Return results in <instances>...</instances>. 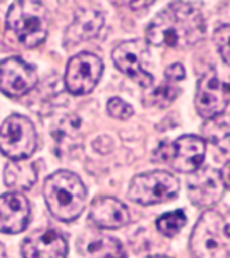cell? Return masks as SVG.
Here are the masks:
<instances>
[{
    "mask_svg": "<svg viewBox=\"0 0 230 258\" xmlns=\"http://www.w3.org/2000/svg\"><path fill=\"white\" fill-rule=\"evenodd\" d=\"M148 258H168V257H163V255H155V257H148Z\"/></svg>",
    "mask_w": 230,
    "mask_h": 258,
    "instance_id": "obj_26",
    "label": "cell"
},
{
    "mask_svg": "<svg viewBox=\"0 0 230 258\" xmlns=\"http://www.w3.org/2000/svg\"><path fill=\"white\" fill-rule=\"evenodd\" d=\"M89 237L78 246L92 258H127L124 246L116 238L100 234H92Z\"/></svg>",
    "mask_w": 230,
    "mask_h": 258,
    "instance_id": "obj_17",
    "label": "cell"
},
{
    "mask_svg": "<svg viewBox=\"0 0 230 258\" xmlns=\"http://www.w3.org/2000/svg\"><path fill=\"white\" fill-rule=\"evenodd\" d=\"M187 218L182 210H175L169 213L163 214L156 221V227L165 237H174L185 227Z\"/></svg>",
    "mask_w": 230,
    "mask_h": 258,
    "instance_id": "obj_21",
    "label": "cell"
},
{
    "mask_svg": "<svg viewBox=\"0 0 230 258\" xmlns=\"http://www.w3.org/2000/svg\"><path fill=\"white\" fill-rule=\"evenodd\" d=\"M214 42L225 64L229 63V26L222 24L214 32Z\"/></svg>",
    "mask_w": 230,
    "mask_h": 258,
    "instance_id": "obj_24",
    "label": "cell"
},
{
    "mask_svg": "<svg viewBox=\"0 0 230 258\" xmlns=\"http://www.w3.org/2000/svg\"><path fill=\"white\" fill-rule=\"evenodd\" d=\"M6 23L20 43L28 48L39 46L48 34V10L39 2H15L8 8Z\"/></svg>",
    "mask_w": 230,
    "mask_h": 258,
    "instance_id": "obj_4",
    "label": "cell"
},
{
    "mask_svg": "<svg viewBox=\"0 0 230 258\" xmlns=\"http://www.w3.org/2000/svg\"><path fill=\"white\" fill-rule=\"evenodd\" d=\"M106 109H108V113L114 118H119V120H127L133 114L132 106L125 102L119 97H113L108 101V105H106Z\"/></svg>",
    "mask_w": 230,
    "mask_h": 258,
    "instance_id": "obj_23",
    "label": "cell"
},
{
    "mask_svg": "<svg viewBox=\"0 0 230 258\" xmlns=\"http://www.w3.org/2000/svg\"><path fill=\"white\" fill-rule=\"evenodd\" d=\"M81 120L76 116H66L56 124V128L52 131V137L56 144V149L60 148L64 152L72 151L78 144L80 136Z\"/></svg>",
    "mask_w": 230,
    "mask_h": 258,
    "instance_id": "obj_19",
    "label": "cell"
},
{
    "mask_svg": "<svg viewBox=\"0 0 230 258\" xmlns=\"http://www.w3.org/2000/svg\"><path fill=\"white\" fill-rule=\"evenodd\" d=\"M179 93H181V88L178 86L177 82L169 80L164 81L152 93L153 104L157 105L159 108H167L179 96Z\"/></svg>",
    "mask_w": 230,
    "mask_h": 258,
    "instance_id": "obj_22",
    "label": "cell"
},
{
    "mask_svg": "<svg viewBox=\"0 0 230 258\" xmlns=\"http://www.w3.org/2000/svg\"><path fill=\"white\" fill-rule=\"evenodd\" d=\"M148 54V46L143 40H125L114 47L112 59L121 73L127 74L143 88H148L153 84V77L145 69Z\"/></svg>",
    "mask_w": 230,
    "mask_h": 258,
    "instance_id": "obj_8",
    "label": "cell"
},
{
    "mask_svg": "<svg viewBox=\"0 0 230 258\" xmlns=\"http://www.w3.org/2000/svg\"><path fill=\"white\" fill-rule=\"evenodd\" d=\"M43 195L48 211L62 222L80 217L86 205V188L76 173L61 169L46 179Z\"/></svg>",
    "mask_w": 230,
    "mask_h": 258,
    "instance_id": "obj_2",
    "label": "cell"
},
{
    "mask_svg": "<svg viewBox=\"0 0 230 258\" xmlns=\"http://www.w3.org/2000/svg\"><path fill=\"white\" fill-rule=\"evenodd\" d=\"M23 258H66L68 242L55 230H40L22 243Z\"/></svg>",
    "mask_w": 230,
    "mask_h": 258,
    "instance_id": "obj_13",
    "label": "cell"
},
{
    "mask_svg": "<svg viewBox=\"0 0 230 258\" xmlns=\"http://www.w3.org/2000/svg\"><path fill=\"white\" fill-rule=\"evenodd\" d=\"M164 76L165 80L179 82V81L185 80V69H183L181 63H172L171 66L165 69Z\"/></svg>",
    "mask_w": 230,
    "mask_h": 258,
    "instance_id": "obj_25",
    "label": "cell"
},
{
    "mask_svg": "<svg viewBox=\"0 0 230 258\" xmlns=\"http://www.w3.org/2000/svg\"><path fill=\"white\" fill-rule=\"evenodd\" d=\"M104 72L100 56L92 52H80L68 62L65 85L72 94H88L96 88Z\"/></svg>",
    "mask_w": 230,
    "mask_h": 258,
    "instance_id": "obj_9",
    "label": "cell"
},
{
    "mask_svg": "<svg viewBox=\"0 0 230 258\" xmlns=\"http://www.w3.org/2000/svg\"><path fill=\"white\" fill-rule=\"evenodd\" d=\"M206 143L195 135H183L174 144L172 165L178 172L191 173L205 159Z\"/></svg>",
    "mask_w": 230,
    "mask_h": 258,
    "instance_id": "obj_14",
    "label": "cell"
},
{
    "mask_svg": "<svg viewBox=\"0 0 230 258\" xmlns=\"http://www.w3.org/2000/svg\"><path fill=\"white\" fill-rule=\"evenodd\" d=\"M203 135L206 139H209L213 144H215L223 152L227 153L229 151V121L227 116L221 114V116L214 117L206 121L203 125Z\"/></svg>",
    "mask_w": 230,
    "mask_h": 258,
    "instance_id": "obj_20",
    "label": "cell"
},
{
    "mask_svg": "<svg viewBox=\"0 0 230 258\" xmlns=\"http://www.w3.org/2000/svg\"><path fill=\"white\" fill-rule=\"evenodd\" d=\"M38 76L31 64L11 56L0 62V92L8 97H22L36 86Z\"/></svg>",
    "mask_w": 230,
    "mask_h": 258,
    "instance_id": "obj_11",
    "label": "cell"
},
{
    "mask_svg": "<svg viewBox=\"0 0 230 258\" xmlns=\"http://www.w3.org/2000/svg\"><path fill=\"white\" fill-rule=\"evenodd\" d=\"M229 97L227 82L221 80L215 69H209L197 84L195 109L198 114L205 120L221 116L229 105Z\"/></svg>",
    "mask_w": 230,
    "mask_h": 258,
    "instance_id": "obj_7",
    "label": "cell"
},
{
    "mask_svg": "<svg viewBox=\"0 0 230 258\" xmlns=\"http://www.w3.org/2000/svg\"><path fill=\"white\" fill-rule=\"evenodd\" d=\"M89 219L100 229H120L129 222V211L116 198H97L90 207Z\"/></svg>",
    "mask_w": 230,
    "mask_h": 258,
    "instance_id": "obj_15",
    "label": "cell"
},
{
    "mask_svg": "<svg viewBox=\"0 0 230 258\" xmlns=\"http://www.w3.org/2000/svg\"><path fill=\"white\" fill-rule=\"evenodd\" d=\"M104 24V15L97 10H82L77 12L74 22L66 30L65 42L76 44L81 40L90 39L98 34Z\"/></svg>",
    "mask_w": 230,
    "mask_h": 258,
    "instance_id": "obj_16",
    "label": "cell"
},
{
    "mask_svg": "<svg viewBox=\"0 0 230 258\" xmlns=\"http://www.w3.org/2000/svg\"><path fill=\"white\" fill-rule=\"evenodd\" d=\"M36 131L30 118L12 114L0 126V152L12 160H23L36 149Z\"/></svg>",
    "mask_w": 230,
    "mask_h": 258,
    "instance_id": "obj_6",
    "label": "cell"
},
{
    "mask_svg": "<svg viewBox=\"0 0 230 258\" xmlns=\"http://www.w3.org/2000/svg\"><path fill=\"white\" fill-rule=\"evenodd\" d=\"M30 203L20 192H8L0 197V233L19 234L30 222Z\"/></svg>",
    "mask_w": 230,
    "mask_h": 258,
    "instance_id": "obj_12",
    "label": "cell"
},
{
    "mask_svg": "<svg viewBox=\"0 0 230 258\" xmlns=\"http://www.w3.org/2000/svg\"><path fill=\"white\" fill-rule=\"evenodd\" d=\"M178 192L179 181L172 173L165 171L140 173L133 177L128 188L129 199L144 206L172 201Z\"/></svg>",
    "mask_w": 230,
    "mask_h": 258,
    "instance_id": "obj_5",
    "label": "cell"
},
{
    "mask_svg": "<svg viewBox=\"0 0 230 258\" xmlns=\"http://www.w3.org/2000/svg\"><path fill=\"white\" fill-rule=\"evenodd\" d=\"M190 253L193 258H230L229 225L221 213L202 214L190 237Z\"/></svg>",
    "mask_w": 230,
    "mask_h": 258,
    "instance_id": "obj_3",
    "label": "cell"
},
{
    "mask_svg": "<svg viewBox=\"0 0 230 258\" xmlns=\"http://www.w3.org/2000/svg\"><path fill=\"white\" fill-rule=\"evenodd\" d=\"M227 185L221 171L211 167L198 168L187 176V195L194 205L203 209L213 207L221 201Z\"/></svg>",
    "mask_w": 230,
    "mask_h": 258,
    "instance_id": "obj_10",
    "label": "cell"
},
{
    "mask_svg": "<svg viewBox=\"0 0 230 258\" xmlns=\"http://www.w3.org/2000/svg\"><path fill=\"white\" fill-rule=\"evenodd\" d=\"M206 24L197 4L177 2L163 8L147 27V42L156 47H190L205 38Z\"/></svg>",
    "mask_w": 230,
    "mask_h": 258,
    "instance_id": "obj_1",
    "label": "cell"
},
{
    "mask_svg": "<svg viewBox=\"0 0 230 258\" xmlns=\"http://www.w3.org/2000/svg\"><path fill=\"white\" fill-rule=\"evenodd\" d=\"M4 183L10 188L28 189L35 184L36 175L35 165L31 161L12 160L4 167Z\"/></svg>",
    "mask_w": 230,
    "mask_h": 258,
    "instance_id": "obj_18",
    "label": "cell"
}]
</instances>
